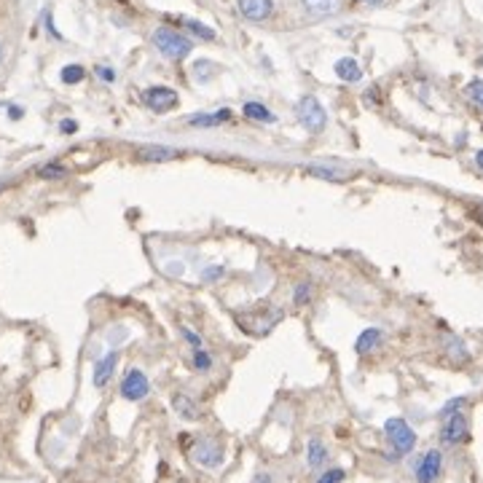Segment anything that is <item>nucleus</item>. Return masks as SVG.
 <instances>
[{"mask_svg": "<svg viewBox=\"0 0 483 483\" xmlns=\"http://www.w3.org/2000/svg\"><path fill=\"white\" fill-rule=\"evenodd\" d=\"M384 432H387V440H390L392 451H395V457L392 459H400L405 454H411L416 446V432L411 430V425L400 419V416H392L384 422Z\"/></svg>", "mask_w": 483, "mask_h": 483, "instance_id": "obj_1", "label": "nucleus"}, {"mask_svg": "<svg viewBox=\"0 0 483 483\" xmlns=\"http://www.w3.org/2000/svg\"><path fill=\"white\" fill-rule=\"evenodd\" d=\"M153 43H156V48H159L164 57L170 59H185L194 51V43H191L185 35L177 33V30H172V27H156Z\"/></svg>", "mask_w": 483, "mask_h": 483, "instance_id": "obj_2", "label": "nucleus"}, {"mask_svg": "<svg viewBox=\"0 0 483 483\" xmlns=\"http://www.w3.org/2000/svg\"><path fill=\"white\" fill-rule=\"evenodd\" d=\"M296 115H298L301 127H306V132H311V135H320L322 129H325V124H328L325 108H322L320 100L311 97V94H306V97H301L298 100V105H296Z\"/></svg>", "mask_w": 483, "mask_h": 483, "instance_id": "obj_3", "label": "nucleus"}, {"mask_svg": "<svg viewBox=\"0 0 483 483\" xmlns=\"http://www.w3.org/2000/svg\"><path fill=\"white\" fill-rule=\"evenodd\" d=\"M191 457H194L196 464H202V467H207V470H215V467L223 464V446H220V440H215V437H199L194 443Z\"/></svg>", "mask_w": 483, "mask_h": 483, "instance_id": "obj_4", "label": "nucleus"}, {"mask_svg": "<svg viewBox=\"0 0 483 483\" xmlns=\"http://www.w3.org/2000/svg\"><path fill=\"white\" fill-rule=\"evenodd\" d=\"M148 395H150L148 376H145L140 368L127 370V376H124V381H121V398L129 400V402H140V400H145Z\"/></svg>", "mask_w": 483, "mask_h": 483, "instance_id": "obj_5", "label": "nucleus"}, {"mask_svg": "<svg viewBox=\"0 0 483 483\" xmlns=\"http://www.w3.org/2000/svg\"><path fill=\"white\" fill-rule=\"evenodd\" d=\"M440 440L446 446H459V443H467L470 440V425H467V416L454 414L449 419H443V427H440Z\"/></svg>", "mask_w": 483, "mask_h": 483, "instance_id": "obj_6", "label": "nucleus"}, {"mask_svg": "<svg viewBox=\"0 0 483 483\" xmlns=\"http://www.w3.org/2000/svg\"><path fill=\"white\" fill-rule=\"evenodd\" d=\"M177 92L170 89V86H150L142 92V103L145 108H150L153 113H167V110H172L175 105H177Z\"/></svg>", "mask_w": 483, "mask_h": 483, "instance_id": "obj_7", "label": "nucleus"}, {"mask_svg": "<svg viewBox=\"0 0 483 483\" xmlns=\"http://www.w3.org/2000/svg\"><path fill=\"white\" fill-rule=\"evenodd\" d=\"M443 470V454L437 449H430L427 454H422V459L416 462V481L419 483H435L440 478Z\"/></svg>", "mask_w": 483, "mask_h": 483, "instance_id": "obj_8", "label": "nucleus"}, {"mask_svg": "<svg viewBox=\"0 0 483 483\" xmlns=\"http://www.w3.org/2000/svg\"><path fill=\"white\" fill-rule=\"evenodd\" d=\"M239 14L250 22H266L274 14V0H239Z\"/></svg>", "mask_w": 483, "mask_h": 483, "instance_id": "obj_9", "label": "nucleus"}, {"mask_svg": "<svg viewBox=\"0 0 483 483\" xmlns=\"http://www.w3.org/2000/svg\"><path fill=\"white\" fill-rule=\"evenodd\" d=\"M172 408H175V414L180 416V419H185V422H196V419L202 416L199 405H196V400L188 395V392H175Z\"/></svg>", "mask_w": 483, "mask_h": 483, "instance_id": "obj_10", "label": "nucleus"}, {"mask_svg": "<svg viewBox=\"0 0 483 483\" xmlns=\"http://www.w3.org/2000/svg\"><path fill=\"white\" fill-rule=\"evenodd\" d=\"M115 363H118V352H108V355L94 365V376H92V381H94V387L97 390H103V387H108V381H110V376H113V370H115Z\"/></svg>", "mask_w": 483, "mask_h": 483, "instance_id": "obj_11", "label": "nucleus"}, {"mask_svg": "<svg viewBox=\"0 0 483 483\" xmlns=\"http://www.w3.org/2000/svg\"><path fill=\"white\" fill-rule=\"evenodd\" d=\"M384 341V333H381V328H365L363 333L357 336L355 341V349L357 355H370V352H376Z\"/></svg>", "mask_w": 483, "mask_h": 483, "instance_id": "obj_12", "label": "nucleus"}, {"mask_svg": "<svg viewBox=\"0 0 483 483\" xmlns=\"http://www.w3.org/2000/svg\"><path fill=\"white\" fill-rule=\"evenodd\" d=\"M311 16H333L344 9V0H301Z\"/></svg>", "mask_w": 483, "mask_h": 483, "instance_id": "obj_13", "label": "nucleus"}, {"mask_svg": "<svg viewBox=\"0 0 483 483\" xmlns=\"http://www.w3.org/2000/svg\"><path fill=\"white\" fill-rule=\"evenodd\" d=\"M177 156H180V150L167 148V145H142V148H137L140 161H170L177 159Z\"/></svg>", "mask_w": 483, "mask_h": 483, "instance_id": "obj_14", "label": "nucleus"}, {"mask_svg": "<svg viewBox=\"0 0 483 483\" xmlns=\"http://www.w3.org/2000/svg\"><path fill=\"white\" fill-rule=\"evenodd\" d=\"M333 70H336V76L341 80H346V83H357V80L363 78V70L357 65V59H352V57H341L336 62Z\"/></svg>", "mask_w": 483, "mask_h": 483, "instance_id": "obj_15", "label": "nucleus"}, {"mask_svg": "<svg viewBox=\"0 0 483 483\" xmlns=\"http://www.w3.org/2000/svg\"><path fill=\"white\" fill-rule=\"evenodd\" d=\"M229 118H231V110L229 108H223V110H215V113L191 115L188 124H191V127H218V124H226Z\"/></svg>", "mask_w": 483, "mask_h": 483, "instance_id": "obj_16", "label": "nucleus"}, {"mask_svg": "<svg viewBox=\"0 0 483 483\" xmlns=\"http://www.w3.org/2000/svg\"><path fill=\"white\" fill-rule=\"evenodd\" d=\"M303 172L311 175V177H320V180H346V177H349L346 170H338V167H322V164H309V167H303Z\"/></svg>", "mask_w": 483, "mask_h": 483, "instance_id": "obj_17", "label": "nucleus"}, {"mask_svg": "<svg viewBox=\"0 0 483 483\" xmlns=\"http://www.w3.org/2000/svg\"><path fill=\"white\" fill-rule=\"evenodd\" d=\"M306 462H309V467L314 470H320L322 464L328 462V449H325V443H322L320 437H311L309 446H306Z\"/></svg>", "mask_w": 483, "mask_h": 483, "instance_id": "obj_18", "label": "nucleus"}, {"mask_svg": "<svg viewBox=\"0 0 483 483\" xmlns=\"http://www.w3.org/2000/svg\"><path fill=\"white\" fill-rule=\"evenodd\" d=\"M279 320V314L274 317H239V325H244V331H250V333H269L271 328H274V322Z\"/></svg>", "mask_w": 483, "mask_h": 483, "instance_id": "obj_19", "label": "nucleus"}, {"mask_svg": "<svg viewBox=\"0 0 483 483\" xmlns=\"http://www.w3.org/2000/svg\"><path fill=\"white\" fill-rule=\"evenodd\" d=\"M242 113L247 115V118H253V121H264V124H274L276 121V115L261 103H247L242 108Z\"/></svg>", "mask_w": 483, "mask_h": 483, "instance_id": "obj_20", "label": "nucleus"}, {"mask_svg": "<svg viewBox=\"0 0 483 483\" xmlns=\"http://www.w3.org/2000/svg\"><path fill=\"white\" fill-rule=\"evenodd\" d=\"M311 296H314L311 282L309 279H301L298 285H296V290H293V303H296V306H306V303H311Z\"/></svg>", "mask_w": 483, "mask_h": 483, "instance_id": "obj_21", "label": "nucleus"}, {"mask_svg": "<svg viewBox=\"0 0 483 483\" xmlns=\"http://www.w3.org/2000/svg\"><path fill=\"white\" fill-rule=\"evenodd\" d=\"M446 346H449V355L454 357L457 363H467V360H470V355L464 352V344H462L459 338H454V336H449V338H446Z\"/></svg>", "mask_w": 483, "mask_h": 483, "instance_id": "obj_22", "label": "nucleus"}, {"mask_svg": "<svg viewBox=\"0 0 483 483\" xmlns=\"http://www.w3.org/2000/svg\"><path fill=\"white\" fill-rule=\"evenodd\" d=\"M38 175H41V177H46V180H57V177H65L68 170H65L62 164H57V161H51V164H43V167L38 170Z\"/></svg>", "mask_w": 483, "mask_h": 483, "instance_id": "obj_23", "label": "nucleus"}, {"mask_svg": "<svg viewBox=\"0 0 483 483\" xmlns=\"http://www.w3.org/2000/svg\"><path fill=\"white\" fill-rule=\"evenodd\" d=\"M185 24H188V30L194 35H199L202 41H215V30H209L207 24L196 22V19H185Z\"/></svg>", "mask_w": 483, "mask_h": 483, "instance_id": "obj_24", "label": "nucleus"}, {"mask_svg": "<svg viewBox=\"0 0 483 483\" xmlns=\"http://www.w3.org/2000/svg\"><path fill=\"white\" fill-rule=\"evenodd\" d=\"M194 368L199 370V373H207V370L212 368V357H209V352H204V349L194 352Z\"/></svg>", "mask_w": 483, "mask_h": 483, "instance_id": "obj_25", "label": "nucleus"}, {"mask_svg": "<svg viewBox=\"0 0 483 483\" xmlns=\"http://www.w3.org/2000/svg\"><path fill=\"white\" fill-rule=\"evenodd\" d=\"M464 94H467L475 105H481L483 108V80H470L467 89H464Z\"/></svg>", "mask_w": 483, "mask_h": 483, "instance_id": "obj_26", "label": "nucleus"}, {"mask_svg": "<svg viewBox=\"0 0 483 483\" xmlns=\"http://www.w3.org/2000/svg\"><path fill=\"white\" fill-rule=\"evenodd\" d=\"M83 76H86V73H83L80 65H68V68L62 70V80H65V83H78V80H83Z\"/></svg>", "mask_w": 483, "mask_h": 483, "instance_id": "obj_27", "label": "nucleus"}, {"mask_svg": "<svg viewBox=\"0 0 483 483\" xmlns=\"http://www.w3.org/2000/svg\"><path fill=\"white\" fill-rule=\"evenodd\" d=\"M464 398H454V400H449L443 408H440V419H449V416H454V414H459L462 411V405H464Z\"/></svg>", "mask_w": 483, "mask_h": 483, "instance_id": "obj_28", "label": "nucleus"}, {"mask_svg": "<svg viewBox=\"0 0 483 483\" xmlns=\"http://www.w3.org/2000/svg\"><path fill=\"white\" fill-rule=\"evenodd\" d=\"M346 478V472L341 470V467H331V470H325L317 478V483H341Z\"/></svg>", "mask_w": 483, "mask_h": 483, "instance_id": "obj_29", "label": "nucleus"}, {"mask_svg": "<svg viewBox=\"0 0 483 483\" xmlns=\"http://www.w3.org/2000/svg\"><path fill=\"white\" fill-rule=\"evenodd\" d=\"M180 336H183L185 341H188V344L194 346V352H199V349H204V344H202V336H196L194 331H191V328H180Z\"/></svg>", "mask_w": 483, "mask_h": 483, "instance_id": "obj_30", "label": "nucleus"}, {"mask_svg": "<svg viewBox=\"0 0 483 483\" xmlns=\"http://www.w3.org/2000/svg\"><path fill=\"white\" fill-rule=\"evenodd\" d=\"M223 271H226V269H223V266H212V269H204V279H218V276H223Z\"/></svg>", "mask_w": 483, "mask_h": 483, "instance_id": "obj_31", "label": "nucleus"}, {"mask_svg": "<svg viewBox=\"0 0 483 483\" xmlns=\"http://www.w3.org/2000/svg\"><path fill=\"white\" fill-rule=\"evenodd\" d=\"M470 215L483 226V202H475V204H472V207H470Z\"/></svg>", "mask_w": 483, "mask_h": 483, "instance_id": "obj_32", "label": "nucleus"}, {"mask_svg": "<svg viewBox=\"0 0 483 483\" xmlns=\"http://www.w3.org/2000/svg\"><path fill=\"white\" fill-rule=\"evenodd\" d=\"M97 76H100L103 80H108V83H110V80H115V73L110 68H97Z\"/></svg>", "mask_w": 483, "mask_h": 483, "instance_id": "obj_33", "label": "nucleus"}, {"mask_svg": "<svg viewBox=\"0 0 483 483\" xmlns=\"http://www.w3.org/2000/svg\"><path fill=\"white\" fill-rule=\"evenodd\" d=\"M59 129H62L65 135H70V132H76V129H78V124H76V121H62V124H59Z\"/></svg>", "mask_w": 483, "mask_h": 483, "instance_id": "obj_34", "label": "nucleus"}, {"mask_svg": "<svg viewBox=\"0 0 483 483\" xmlns=\"http://www.w3.org/2000/svg\"><path fill=\"white\" fill-rule=\"evenodd\" d=\"M253 483H271V478H269V475H255Z\"/></svg>", "mask_w": 483, "mask_h": 483, "instance_id": "obj_35", "label": "nucleus"}, {"mask_svg": "<svg viewBox=\"0 0 483 483\" xmlns=\"http://www.w3.org/2000/svg\"><path fill=\"white\" fill-rule=\"evenodd\" d=\"M475 164H478V167L483 170V148L478 150V153H475Z\"/></svg>", "mask_w": 483, "mask_h": 483, "instance_id": "obj_36", "label": "nucleus"}, {"mask_svg": "<svg viewBox=\"0 0 483 483\" xmlns=\"http://www.w3.org/2000/svg\"><path fill=\"white\" fill-rule=\"evenodd\" d=\"M363 3H368V6H376V3H384V0H363Z\"/></svg>", "mask_w": 483, "mask_h": 483, "instance_id": "obj_37", "label": "nucleus"}, {"mask_svg": "<svg viewBox=\"0 0 483 483\" xmlns=\"http://www.w3.org/2000/svg\"><path fill=\"white\" fill-rule=\"evenodd\" d=\"M478 65H481V68H483V57H481V59H478Z\"/></svg>", "mask_w": 483, "mask_h": 483, "instance_id": "obj_38", "label": "nucleus"}, {"mask_svg": "<svg viewBox=\"0 0 483 483\" xmlns=\"http://www.w3.org/2000/svg\"><path fill=\"white\" fill-rule=\"evenodd\" d=\"M0 59H3V46H0Z\"/></svg>", "mask_w": 483, "mask_h": 483, "instance_id": "obj_39", "label": "nucleus"}]
</instances>
